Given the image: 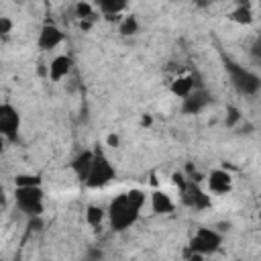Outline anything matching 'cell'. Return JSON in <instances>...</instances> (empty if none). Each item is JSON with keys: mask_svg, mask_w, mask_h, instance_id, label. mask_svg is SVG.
Returning <instances> with one entry per match:
<instances>
[{"mask_svg": "<svg viewBox=\"0 0 261 261\" xmlns=\"http://www.w3.org/2000/svg\"><path fill=\"white\" fill-rule=\"evenodd\" d=\"M234 188V177L230 171L222 169V167H216L212 169L208 175H206V190L208 194H214V196H226L230 194Z\"/></svg>", "mask_w": 261, "mask_h": 261, "instance_id": "8992f818", "label": "cell"}, {"mask_svg": "<svg viewBox=\"0 0 261 261\" xmlns=\"http://www.w3.org/2000/svg\"><path fill=\"white\" fill-rule=\"evenodd\" d=\"M106 220H108V210H104L102 206L90 204V206L86 208V222H88L92 228H100Z\"/></svg>", "mask_w": 261, "mask_h": 261, "instance_id": "9a60e30c", "label": "cell"}, {"mask_svg": "<svg viewBox=\"0 0 261 261\" xmlns=\"http://www.w3.org/2000/svg\"><path fill=\"white\" fill-rule=\"evenodd\" d=\"M10 29H12V22H10V18H8V16H0V33L6 37V35L10 33Z\"/></svg>", "mask_w": 261, "mask_h": 261, "instance_id": "7402d4cb", "label": "cell"}, {"mask_svg": "<svg viewBox=\"0 0 261 261\" xmlns=\"http://www.w3.org/2000/svg\"><path fill=\"white\" fill-rule=\"evenodd\" d=\"M92 159H94V151H86V153H82V155L73 161V169H75V173H77L80 179H86Z\"/></svg>", "mask_w": 261, "mask_h": 261, "instance_id": "e0dca14e", "label": "cell"}, {"mask_svg": "<svg viewBox=\"0 0 261 261\" xmlns=\"http://www.w3.org/2000/svg\"><path fill=\"white\" fill-rule=\"evenodd\" d=\"M149 208H151L153 214L165 216V214H171V212L175 210V202H173V198H171L167 192L155 190V192H151V196H149Z\"/></svg>", "mask_w": 261, "mask_h": 261, "instance_id": "8fae6325", "label": "cell"}, {"mask_svg": "<svg viewBox=\"0 0 261 261\" xmlns=\"http://www.w3.org/2000/svg\"><path fill=\"white\" fill-rule=\"evenodd\" d=\"M208 104H210L208 94H206V92H202V90H196V92H194L190 98H186V100H184V110H186V112L196 114V112L204 110Z\"/></svg>", "mask_w": 261, "mask_h": 261, "instance_id": "5bb4252c", "label": "cell"}, {"mask_svg": "<svg viewBox=\"0 0 261 261\" xmlns=\"http://www.w3.org/2000/svg\"><path fill=\"white\" fill-rule=\"evenodd\" d=\"M71 67H73V61H71L69 55H63V53L61 55H55L49 61V65H47V77L51 82H61L63 77L69 75Z\"/></svg>", "mask_w": 261, "mask_h": 261, "instance_id": "30bf717a", "label": "cell"}, {"mask_svg": "<svg viewBox=\"0 0 261 261\" xmlns=\"http://www.w3.org/2000/svg\"><path fill=\"white\" fill-rule=\"evenodd\" d=\"M239 120H243V116H241V112L234 108V106H230L228 110H226V124L228 126H234Z\"/></svg>", "mask_w": 261, "mask_h": 261, "instance_id": "44dd1931", "label": "cell"}, {"mask_svg": "<svg viewBox=\"0 0 261 261\" xmlns=\"http://www.w3.org/2000/svg\"><path fill=\"white\" fill-rule=\"evenodd\" d=\"M96 10L98 12H102L106 18H114V20H120L122 16H124V10H126V2H112V0H108V2H98L96 4Z\"/></svg>", "mask_w": 261, "mask_h": 261, "instance_id": "4fadbf2b", "label": "cell"}, {"mask_svg": "<svg viewBox=\"0 0 261 261\" xmlns=\"http://www.w3.org/2000/svg\"><path fill=\"white\" fill-rule=\"evenodd\" d=\"M181 200H184L186 206H190L194 210H206L210 206L208 190H202L196 181H188L181 188Z\"/></svg>", "mask_w": 261, "mask_h": 261, "instance_id": "ba28073f", "label": "cell"}, {"mask_svg": "<svg viewBox=\"0 0 261 261\" xmlns=\"http://www.w3.org/2000/svg\"><path fill=\"white\" fill-rule=\"evenodd\" d=\"M169 92H171L175 98H181V100L190 98V96L196 92L194 77H192L190 73H186V75H177V77L169 84Z\"/></svg>", "mask_w": 261, "mask_h": 261, "instance_id": "7c38bea8", "label": "cell"}, {"mask_svg": "<svg viewBox=\"0 0 261 261\" xmlns=\"http://www.w3.org/2000/svg\"><path fill=\"white\" fill-rule=\"evenodd\" d=\"M116 171L110 163V159L100 153V151H94V159L90 163V169H88V175H86V186L88 188H104L108 186L112 179H114Z\"/></svg>", "mask_w": 261, "mask_h": 261, "instance_id": "277c9868", "label": "cell"}, {"mask_svg": "<svg viewBox=\"0 0 261 261\" xmlns=\"http://www.w3.org/2000/svg\"><path fill=\"white\" fill-rule=\"evenodd\" d=\"M37 184H41V179L37 177V175H16V179H14V186H37Z\"/></svg>", "mask_w": 261, "mask_h": 261, "instance_id": "ffe728a7", "label": "cell"}, {"mask_svg": "<svg viewBox=\"0 0 261 261\" xmlns=\"http://www.w3.org/2000/svg\"><path fill=\"white\" fill-rule=\"evenodd\" d=\"M147 206V194L139 188L126 190L118 196H114L108 204V224L112 230L122 232L128 230L143 214V208Z\"/></svg>", "mask_w": 261, "mask_h": 261, "instance_id": "6da1fadb", "label": "cell"}, {"mask_svg": "<svg viewBox=\"0 0 261 261\" xmlns=\"http://www.w3.org/2000/svg\"><path fill=\"white\" fill-rule=\"evenodd\" d=\"M259 218H261V214H259Z\"/></svg>", "mask_w": 261, "mask_h": 261, "instance_id": "cb8c5ba5", "label": "cell"}, {"mask_svg": "<svg viewBox=\"0 0 261 261\" xmlns=\"http://www.w3.org/2000/svg\"><path fill=\"white\" fill-rule=\"evenodd\" d=\"M14 204L27 216H41L45 212V192L37 186H14Z\"/></svg>", "mask_w": 261, "mask_h": 261, "instance_id": "7a4b0ae2", "label": "cell"}, {"mask_svg": "<svg viewBox=\"0 0 261 261\" xmlns=\"http://www.w3.org/2000/svg\"><path fill=\"white\" fill-rule=\"evenodd\" d=\"M18 130H20V114L12 104L4 102L0 106V133L6 141H14L18 137Z\"/></svg>", "mask_w": 261, "mask_h": 261, "instance_id": "52a82bcc", "label": "cell"}, {"mask_svg": "<svg viewBox=\"0 0 261 261\" xmlns=\"http://www.w3.org/2000/svg\"><path fill=\"white\" fill-rule=\"evenodd\" d=\"M94 14H96V4H88V2L75 4V16H80V20L94 18Z\"/></svg>", "mask_w": 261, "mask_h": 261, "instance_id": "d6986e66", "label": "cell"}, {"mask_svg": "<svg viewBox=\"0 0 261 261\" xmlns=\"http://www.w3.org/2000/svg\"><path fill=\"white\" fill-rule=\"evenodd\" d=\"M137 31H139V20H137V16L124 14V16L118 20V33H120L122 37H130V35H135Z\"/></svg>", "mask_w": 261, "mask_h": 261, "instance_id": "ac0fdd59", "label": "cell"}, {"mask_svg": "<svg viewBox=\"0 0 261 261\" xmlns=\"http://www.w3.org/2000/svg\"><path fill=\"white\" fill-rule=\"evenodd\" d=\"M65 41V33L53 24V22H45L39 31V37H37V45L43 49V51H53L57 49L61 43Z\"/></svg>", "mask_w": 261, "mask_h": 261, "instance_id": "9c48e42d", "label": "cell"}, {"mask_svg": "<svg viewBox=\"0 0 261 261\" xmlns=\"http://www.w3.org/2000/svg\"><path fill=\"white\" fill-rule=\"evenodd\" d=\"M106 145H108V147H112V149H116V147L120 145V137H118V135H114V133H112V135H108V137H106Z\"/></svg>", "mask_w": 261, "mask_h": 261, "instance_id": "603a6c76", "label": "cell"}, {"mask_svg": "<svg viewBox=\"0 0 261 261\" xmlns=\"http://www.w3.org/2000/svg\"><path fill=\"white\" fill-rule=\"evenodd\" d=\"M228 18L234 20V22H239V24H251L253 18H255L253 6H251V4H237V6L230 10Z\"/></svg>", "mask_w": 261, "mask_h": 261, "instance_id": "2e32d148", "label": "cell"}, {"mask_svg": "<svg viewBox=\"0 0 261 261\" xmlns=\"http://www.w3.org/2000/svg\"><path fill=\"white\" fill-rule=\"evenodd\" d=\"M220 245H222V234L214 226H200L190 237L188 249H190V253H196L200 257H206V255L216 253L220 249Z\"/></svg>", "mask_w": 261, "mask_h": 261, "instance_id": "3957f363", "label": "cell"}, {"mask_svg": "<svg viewBox=\"0 0 261 261\" xmlns=\"http://www.w3.org/2000/svg\"><path fill=\"white\" fill-rule=\"evenodd\" d=\"M228 73H230V82L232 86L241 92V94H255L261 88V80L259 75H255L253 71L237 65V63H228Z\"/></svg>", "mask_w": 261, "mask_h": 261, "instance_id": "5b68a950", "label": "cell"}]
</instances>
